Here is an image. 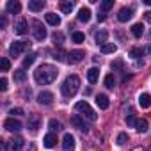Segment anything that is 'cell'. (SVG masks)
<instances>
[{"label": "cell", "mask_w": 151, "mask_h": 151, "mask_svg": "<svg viewBox=\"0 0 151 151\" xmlns=\"http://www.w3.org/2000/svg\"><path fill=\"white\" fill-rule=\"evenodd\" d=\"M57 75H59V71H57L55 66H52V64H41L34 71V80L39 86H48V84H52L57 78Z\"/></svg>", "instance_id": "obj_1"}, {"label": "cell", "mask_w": 151, "mask_h": 151, "mask_svg": "<svg viewBox=\"0 0 151 151\" xmlns=\"http://www.w3.org/2000/svg\"><path fill=\"white\" fill-rule=\"evenodd\" d=\"M78 89H80V78L77 77V75H69V77L62 82V86H60V91H62V94L66 98L75 96L78 93Z\"/></svg>", "instance_id": "obj_2"}, {"label": "cell", "mask_w": 151, "mask_h": 151, "mask_svg": "<svg viewBox=\"0 0 151 151\" xmlns=\"http://www.w3.org/2000/svg\"><path fill=\"white\" fill-rule=\"evenodd\" d=\"M75 109H77L84 117H87L89 121H96L98 119V114L91 109V105L87 101H77V105H75Z\"/></svg>", "instance_id": "obj_3"}, {"label": "cell", "mask_w": 151, "mask_h": 151, "mask_svg": "<svg viewBox=\"0 0 151 151\" xmlns=\"http://www.w3.org/2000/svg\"><path fill=\"white\" fill-rule=\"evenodd\" d=\"M27 48H29V43H27V41H14V43L9 46V55H11V57H18V55H22Z\"/></svg>", "instance_id": "obj_4"}, {"label": "cell", "mask_w": 151, "mask_h": 151, "mask_svg": "<svg viewBox=\"0 0 151 151\" xmlns=\"http://www.w3.org/2000/svg\"><path fill=\"white\" fill-rule=\"evenodd\" d=\"M32 32H34V37L37 39V41H43L45 37H46V29L41 25V22H37V20H34L32 22Z\"/></svg>", "instance_id": "obj_5"}, {"label": "cell", "mask_w": 151, "mask_h": 151, "mask_svg": "<svg viewBox=\"0 0 151 151\" xmlns=\"http://www.w3.org/2000/svg\"><path fill=\"white\" fill-rule=\"evenodd\" d=\"M22 147H23V139L22 137H14V139L6 142V149L7 151H22Z\"/></svg>", "instance_id": "obj_6"}, {"label": "cell", "mask_w": 151, "mask_h": 151, "mask_svg": "<svg viewBox=\"0 0 151 151\" xmlns=\"http://www.w3.org/2000/svg\"><path fill=\"white\" fill-rule=\"evenodd\" d=\"M84 57H86V52H84V50H71V52L68 53V62H71V64H78Z\"/></svg>", "instance_id": "obj_7"}, {"label": "cell", "mask_w": 151, "mask_h": 151, "mask_svg": "<svg viewBox=\"0 0 151 151\" xmlns=\"http://www.w3.org/2000/svg\"><path fill=\"white\" fill-rule=\"evenodd\" d=\"M71 124H73L75 128H78L80 132H87V130H89L87 124H86V121L82 119L80 114H73V116H71Z\"/></svg>", "instance_id": "obj_8"}, {"label": "cell", "mask_w": 151, "mask_h": 151, "mask_svg": "<svg viewBox=\"0 0 151 151\" xmlns=\"http://www.w3.org/2000/svg\"><path fill=\"white\" fill-rule=\"evenodd\" d=\"M4 128L7 132H20L22 130V123L18 119H14V117H9V119L4 121Z\"/></svg>", "instance_id": "obj_9"}, {"label": "cell", "mask_w": 151, "mask_h": 151, "mask_svg": "<svg viewBox=\"0 0 151 151\" xmlns=\"http://www.w3.org/2000/svg\"><path fill=\"white\" fill-rule=\"evenodd\" d=\"M62 149L64 151H75V137L71 133H66L62 137Z\"/></svg>", "instance_id": "obj_10"}, {"label": "cell", "mask_w": 151, "mask_h": 151, "mask_svg": "<svg viewBox=\"0 0 151 151\" xmlns=\"http://www.w3.org/2000/svg\"><path fill=\"white\" fill-rule=\"evenodd\" d=\"M37 101H39V105H50L53 101V94L50 91H41L37 94Z\"/></svg>", "instance_id": "obj_11"}, {"label": "cell", "mask_w": 151, "mask_h": 151, "mask_svg": "<svg viewBox=\"0 0 151 151\" xmlns=\"http://www.w3.org/2000/svg\"><path fill=\"white\" fill-rule=\"evenodd\" d=\"M132 16H133V9L132 7H121L119 13H117V20L119 22H128Z\"/></svg>", "instance_id": "obj_12"}, {"label": "cell", "mask_w": 151, "mask_h": 151, "mask_svg": "<svg viewBox=\"0 0 151 151\" xmlns=\"http://www.w3.org/2000/svg\"><path fill=\"white\" fill-rule=\"evenodd\" d=\"M6 11L11 13V14H18L22 11V4L18 2V0H9V2L6 4Z\"/></svg>", "instance_id": "obj_13"}, {"label": "cell", "mask_w": 151, "mask_h": 151, "mask_svg": "<svg viewBox=\"0 0 151 151\" xmlns=\"http://www.w3.org/2000/svg\"><path fill=\"white\" fill-rule=\"evenodd\" d=\"M27 29H29V25H27V20H18L16 22V25H14V32L18 34V36H23L25 32H27Z\"/></svg>", "instance_id": "obj_14"}, {"label": "cell", "mask_w": 151, "mask_h": 151, "mask_svg": "<svg viewBox=\"0 0 151 151\" xmlns=\"http://www.w3.org/2000/svg\"><path fill=\"white\" fill-rule=\"evenodd\" d=\"M39 123H41V119H39L37 114H30V116H29V128H30L32 132H36V130L39 128Z\"/></svg>", "instance_id": "obj_15"}, {"label": "cell", "mask_w": 151, "mask_h": 151, "mask_svg": "<svg viewBox=\"0 0 151 151\" xmlns=\"http://www.w3.org/2000/svg\"><path fill=\"white\" fill-rule=\"evenodd\" d=\"M139 105H140L142 109H149V107H151V94L142 93V94L139 96Z\"/></svg>", "instance_id": "obj_16"}, {"label": "cell", "mask_w": 151, "mask_h": 151, "mask_svg": "<svg viewBox=\"0 0 151 151\" xmlns=\"http://www.w3.org/2000/svg\"><path fill=\"white\" fill-rule=\"evenodd\" d=\"M98 77H100V69H98V68L87 69V80H89L91 84H96V82H98Z\"/></svg>", "instance_id": "obj_17"}, {"label": "cell", "mask_w": 151, "mask_h": 151, "mask_svg": "<svg viewBox=\"0 0 151 151\" xmlns=\"http://www.w3.org/2000/svg\"><path fill=\"white\" fill-rule=\"evenodd\" d=\"M45 18H46V23L52 25V27H59V25H60V18H59L55 13H48Z\"/></svg>", "instance_id": "obj_18"}, {"label": "cell", "mask_w": 151, "mask_h": 151, "mask_svg": "<svg viewBox=\"0 0 151 151\" xmlns=\"http://www.w3.org/2000/svg\"><path fill=\"white\" fill-rule=\"evenodd\" d=\"M96 105H98L101 110H105V109H109L110 101H109V98H107L105 94H98V96H96Z\"/></svg>", "instance_id": "obj_19"}, {"label": "cell", "mask_w": 151, "mask_h": 151, "mask_svg": "<svg viewBox=\"0 0 151 151\" xmlns=\"http://www.w3.org/2000/svg\"><path fill=\"white\" fill-rule=\"evenodd\" d=\"M59 7H60V11H62V13L71 14V11L75 9V2H71V0H68V2H60V4H59Z\"/></svg>", "instance_id": "obj_20"}, {"label": "cell", "mask_w": 151, "mask_h": 151, "mask_svg": "<svg viewBox=\"0 0 151 151\" xmlns=\"http://www.w3.org/2000/svg\"><path fill=\"white\" fill-rule=\"evenodd\" d=\"M43 7H45V2H43V0H30V2H29V9L34 11V13L41 11Z\"/></svg>", "instance_id": "obj_21"}, {"label": "cell", "mask_w": 151, "mask_h": 151, "mask_svg": "<svg viewBox=\"0 0 151 151\" xmlns=\"http://www.w3.org/2000/svg\"><path fill=\"white\" fill-rule=\"evenodd\" d=\"M55 142H57V137H55L53 133H48V135H45V139H43L45 147H53V146H55Z\"/></svg>", "instance_id": "obj_22"}, {"label": "cell", "mask_w": 151, "mask_h": 151, "mask_svg": "<svg viewBox=\"0 0 151 151\" xmlns=\"http://www.w3.org/2000/svg\"><path fill=\"white\" fill-rule=\"evenodd\" d=\"M78 20H80V22H89V20H91V9L82 7V9L78 11Z\"/></svg>", "instance_id": "obj_23"}, {"label": "cell", "mask_w": 151, "mask_h": 151, "mask_svg": "<svg viewBox=\"0 0 151 151\" xmlns=\"http://www.w3.org/2000/svg\"><path fill=\"white\" fill-rule=\"evenodd\" d=\"M107 36H109L107 30H100V32L94 34V39H96L98 45H105V43H107Z\"/></svg>", "instance_id": "obj_24"}, {"label": "cell", "mask_w": 151, "mask_h": 151, "mask_svg": "<svg viewBox=\"0 0 151 151\" xmlns=\"http://www.w3.org/2000/svg\"><path fill=\"white\" fill-rule=\"evenodd\" d=\"M101 53H114L116 50H117V46L114 45V43H105V45H101Z\"/></svg>", "instance_id": "obj_25"}, {"label": "cell", "mask_w": 151, "mask_h": 151, "mask_svg": "<svg viewBox=\"0 0 151 151\" xmlns=\"http://www.w3.org/2000/svg\"><path fill=\"white\" fill-rule=\"evenodd\" d=\"M135 130H137L139 133L147 132V121H146V119H139V121H137V124H135Z\"/></svg>", "instance_id": "obj_26"}, {"label": "cell", "mask_w": 151, "mask_h": 151, "mask_svg": "<svg viewBox=\"0 0 151 151\" xmlns=\"http://www.w3.org/2000/svg\"><path fill=\"white\" fill-rule=\"evenodd\" d=\"M132 34H133L135 37H140V36L144 34V27H142V23H135V25L132 27Z\"/></svg>", "instance_id": "obj_27"}, {"label": "cell", "mask_w": 151, "mask_h": 151, "mask_svg": "<svg viewBox=\"0 0 151 151\" xmlns=\"http://www.w3.org/2000/svg\"><path fill=\"white\" fill-rule=\"evenodd\" d=\"M25 78H27V73L23 69H16L14 71V80L16 82H25Z\"/></svg>", "instance_id": "obj_28"}, {"label": "cell", "mask_w": 151, "mask_h": 151, "mask_svg": "<svg viewBox=\"0 0 151 151\" xmlns=\"http://www.w3.org/2000/svg\"><path fill=\"white\" fill-rule=\"evenodd\" d=\"M0 69H2V71H9V69H11V62H9L7 57H2V59H0Z\"/></svg>", "instance_id": "obj_29"}, {"label": "cell", "mask_w": 151, "mask_h": 151, "mask_svg": "<svg viewBox=\"0 0 151 151\" xmlns=\"http://www.w3.org/2000/svg\"><path fill=\"white\" fill-rule=\"evenodd\" d=\"M34 60H36V53H29V55L23 59V68L32 66V64H34Z\"/></svg>", "instance_id": "obj_30"}, {"label": "cell", "mask_w": 151, "mask_h": 151, "mask_svg": "<svg viewBox=\"0 0 151 151\" xmlns=\"http://www.w3.org/2000/svg\"><path fill=\"white\" fill-rule=\"evenodd\" d=\"M48 126H50V130H52V132H59V130L62 128V124H60V121H57V119H50V123H48Z\"/></svg>", "instance_id": "obj_31"}, {"label": "cell", "mask_w": 151, "mask_h": 151, "mask_svg": "<svg viewBox=\"0 0 151 151\" xmlns=\"http://www.w3.org/2000/svg\"><path fill=\"white\" fill-rule=\"evenodd\" d=\"M114 86H116V78H114V75H107V77H105V87L114 89Z\"/></svg>", "instance_id": "obj_32"}, {"label": "cell", "mask_w": 151, "mask_h": 151, "mask_svg": "<svg viewBox=\"0 0 151 151\" xmlns=\"http://www.w3.org/2000/svg\"><path fill=\"white\" fill-rule=\"evenodd\" d=\"M123 66H124V62H123L121 59H116V60H112V64H110V68H112L114 71H119V69H123Z\"/></svg>", "instance_id": "obj_33"}, {"label": "cell", "mask_w": 151, "mask_h": 151, "mask_svg": "<svg viewBox=\"0 0 151 151\" xmlns=\"http://www.w3.org/2000/svg\"><path fill=\"white\" fill-rule=\"evenodd\" d=\"M71 39H73L75 43H84V39H86V36H84L82 32H73V36H71Z\"/></svg>", "instance_id": "obj_34"}, {"label": "cell", "mask_w": 151, "mask_h": 151, "mask_svg": "<svg viewBox=\"0 0 151 151\" xmlns=\"http://www.w3.org/2000/svg\"><path fill=\"white\" fill-rule=\"evenodd\" d=\"M142 53H144V50H142V48H132V50H130V57H133V59L142 57Z\"/></svg>", "instance_id": "obj_35"}, {"label": "cell", "mask_w": 151, "mask_h": 151, "mask_svg": "<svg viewBox=\"0 0 151 151\" xmlns=\"http://www.w3.org/2000/svg\"><path fill=\"white\" fill-rule=\"evenodd\" d=\"M112 6H114L112 0H105V2H101V4H100V7H101V11H103V13H107Z\"/></svg>", "instance_id": "obj_36"}, {"label": "cell", "mask_w": 151, "mask_h": 151, "mask_svg": "<svg viewBox=\"0 0 151 151\" xmlns=\"http://www.w3.org/2000/svg\"><path fill=\"white\" fill-rule=\"evenodd\" d=\"M53 41H55V45H59V46H60V45H62V41H64V36H62L60 32H55V34H53Z\"/></svg>", "instance_id": "obj_37"}, {"label": "cell", "mask_w": 151, "mask_h": 151, "mask_svg": "<svg viewBox=\"0 0 151 151\" xmlns=\"http://www.w3.org/2000/svg\"><path fill=\"white\" fill-rule=\"evenodd\" d=\"M137 121H139V119H137L135 116H128V117H126V124H128V126H132V128H135Z\"/></svg>", "instance_id": "obj_38"}, {"label": "cell", "mask_w": 151, "mask_h": 151, "mask_svg": "<svg viewBox=\"0 0 151 151\" xmlns=\"http://www.w3.org/2000/svg\"><path fill=\"white\" fill-rule=\"evenodd\" d=\"M116 142H117L119 146H123L124 142H128V135H126V133H119V135H117V140H116Z\"/></svg>", "instance_id": "obj_39"}, {"label": "cell", "mask_w": 151, "mask_h": 151, "mask_svg": "<svg viewBox=\"0 0 151 151\" xmlns=\"http://www.w3.org/2000/svg\"><path fill=\"white\" fill-rule=\"evenodd\" d=\"M0 91H7V78H0Z\"/></svg>", "instance_id": "obj_40"}, {"label": "cell", "mask_w": 151, "mask_h": 151, "mask_svg": "<svg viewBox=\"0 0 151 151\" xmlns=\"http://www.w3.org/2000/svg\"><path fill=\"white\" fill-rule=\"evenodd\" d=\"M9 114L14 117V116H22V114H23V110H22V109H11V112H9Z\"/></svg>", "instance_id": "obj_41"}, {"label": "cell", "mask_w": 151, "mask_h": 151, "mask_svg": "<svg viewBox=\"0 0 151 151\" xmlns=\"http://www.w3.org/2000/svg\"><path fill=\"white\" fill-rule=\"evenodd\" d=\"M105 20H107V13L100 11V13H98V22H105Z\"/></svg>", "instance_id": "obj_42"}, {"label": "cell", "mask_w": 151, "mask_h": 151, "mask_svg": "<svg viewBox=\"0 0 151 151\" xmlns=\"http://www.w3.org/2000/svg\"><path fill=\"white\" fill-rule=\"evenodd\" d=\"M144 20H146L147 23H151V11H146V13H144Z\"/></svg>", "instance_id": "obj_43"}, {"label": "cell", "mask_w": 151, "mask_h": 151, "mask_svg": "<svg viewBox=\"0 0 151 151\" xmlns=\"http://www.w3.org/2000/svg\"><path fill=\"white\" fill-rule=\"evenodd\" d=\"M144 4H147V6H151V0H144Z\"/></svg>", "instance_id": "obj_44"}, {"label": "cell", "mask_w": 151, "mask_h": 151, "mask_svg": "<svg viewBox=\"0 0 151 151\" xmlns=\"http://www.w3.org/2000/svg\"><path fill=\"white\" fill-rule=\"evenodd\" d=\"M147 52H149V55H151V46H147Z\"/></svg>", "instance_id": "obj_45"}, {"label": "cell", "mask_w": 151, "mask_h": 151, "mask_svg": "<svg viewBox=\"0 0 151 151\" xmlns=\"http://www.w3.org/2000/svg\"><path fill=\"white\" fill-rule=\"evenodd\" d=\"M135 151H142V149H135Z\"/></svg>", "instance_id": "obj_46"}]
</instances>
